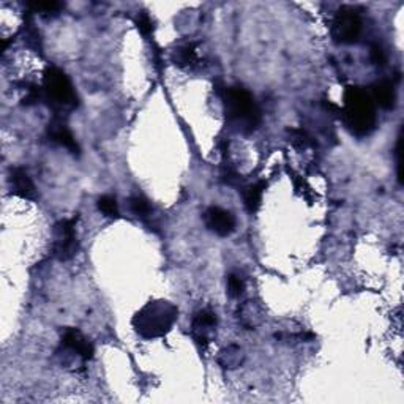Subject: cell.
Returning <instances> with one entry per match:
<instances>
[{
    "label": "cell",
    "instance_id": "cell-1",
    "mask_svg": "<svg viewBox=\"0 0 404 404\" xmlns=\"http://www.w3.org/2000/svg\"><path fill=\"white\" fill-rule=\"evenodd\" d=\"M178 317V310L167 300H152L133 317V327L140 337L153 339L171 332Z\"/></svg>",
    "mask_w": 404,
    "mask_h": 404
},
{
    "label": "cell",
    "instance_id": "cell-2",
    "mask_svg": "<svg viewBox=\"0 0 404 404\" xmlns=\"http://www.w3.org/2000/svg\"><path fill=\"white\" fill-rule=\"evenodd\" d=\"M343 119L352 135L363 137L376 128V109L368 92L362 87H348L344 92Z\"/></svg>",
    "mask_w": 404,
    "mask_h": 404
},
{
    "label": "cell",
    "instance_id": "cell-3",
    "mask_svg": "<svg viewBox=\"0 0 404 404\" xmlns=\"http://www.w3.org/2000/svg\"><path fill=\"white\" fill-rule=\"evenodd\" d=\"M224 111L239 131L253 133L261 125V109L255 98L244 87H228L223 95Z\"/></svg>",
    "mask_w": 404,
    "mask_h": 404
},
{
    "label": "cell",
    "instance_id": "cell-4",
    "mask_svg": "<svg viewBox=\"0 0 404 404\" xmlns=\"http://www.w3.org/2000/svg\"><path fill=\"white\" fill-rule=\"evenodd\" d=\"M43 87L46 96L54 109L68 111L78 106V95L74 92L70 78L56 67L46 68L43 76Z\"/></svg>",
    "mask_w": 404,
    "mask_h": 404
},
{
    "label": "cell",
    "instance_id": "cell-5",
    "mask_svg": "<svg viewBox=\"0 0 404 404\" xmlns=\"http://www.w3.org/2000/svg\"><path fill=\"white\" fill-rule=\"evenodd\" d=\"M362 16L359 13V10L354 7H349V5H344V7L339 8L335 15L333 19V27L332 33L333 38L337 43L343 44H352L355 43L357 40L360 38L362 33Z\"/></svg>",
    "mask_w": 404,
    "mask_h": 404
},
{
    "label": "cell",
    "instance_id": "cell-6",
    "mask_svg": "<svg viewBox=\"0 0 404 404\" xmlns=\"http://www.w3.org/2000/svg\"><path fill=\"white\" fill-rule=\"evenodd\" d=\"M76 220L78 218H71V220H62L56 224L54 256L62 262L70 261L78 251Z\"/></svg>",
    "mask_w": 404,
    "mask_h": 404
},
{
    "label": "cell",
    "instance_id": "cell-7",
    "mask_svg": "<svg viewBox=\"0 0 404 404\" xmlns=\"http://www.w3.org/2000/svg\"><path fill=\"white\" fill-rule=\"evenodd\" d=\"M207 228L220 237H228L235 229V218L230 212L221 209V207H209L204 215Z\"/></svg>",
    "mask_w": 404,
    "mask_h": 404
},
{
    "label": "cell",
    "instance_id": "cell-8",
    "mask_svg": "<svg viewBox=\"0 0 404 404\" xmlns=\"http://www.w3.org/2000/svg\"><path fill=\"white\" fill-rule=\"evenodd\" d=\"M218 324L217 314L210 310H202L193 317V337L199 344L207 346L210 343L212 335L215 333Z\"/></svg>",
    "mask_w": 404,
    "mask_h": 404
},
{
    "label": "cell",
    "instance_id": "cell-9",
    "mask_svg": "<svg viewBox=\"0 0 404 404\" xmlns=\"http://www.w3.org/2000/svg\"><path fill=\"white\" fill-rule=\"evenodd\" d=\"M62 344L81 357L83 360H90L94 357V346L78 328H67L62 335Z\"/></svg>",
    "mask_w": 404,
    "mask_h": 404
},
{
    "label": "cell",
    "instance_id": "cell-10",
    "mask_svg": "<svg viewBox=\"0 0 404 404\" xmlns=\"http://www.w3.org/2000/svg\"><path fill=\"white\" fill-rule=\"evenodd\" d=\"M48 133H49V137L54 142L60 144V146L68 149L71 153H79L78 142H76V140H74L73 133L68 130V126L65 124H63L62 119L56 117L53 122H49Z\"/></svg>",
    "mask_w": 404,
    "mask_h": 404
},
{
    "label": "cell",
    "instance_id": "cell-11",
    "mask_svg": "<svg viewBox=\"0 0 404 404\" xmlns=\"http://www.w3.org/2000/svg\"><path fill=\"white\" fill-rule=\"evenodd\" d=\"M10 185H11V190H13V193L16 196H19V198H24V199L35 198V194H37L35 185H33L32 178L28 177V174L22 169V167H15V169H11Z\"/></svg>",
    "mask_w": 404,
    "mask_h": 404
},
{
    "label": "cell",
    "instance_id": "cell-12",
    "mask_svg": "<svg viewBox=\"0 0 404 404\" xmlns=\"http://www.w3.org/2000/svg\"><path fill=\"white\" fill-rule=\"evenodd\" d=\"M371 96L373 103H376L382 109H394L396 101V92L394 84L390 81H378L371 85Z\"/></svg>",
    "mask_w": 404,
    "mask_h": 404
},
{
    "label": "cell",
    "instance_id": "cell-13",
    "mask_svg": "<svg viewBox=\"0 0 404 404\" xmlns=\"http://www.w3.org/2000/svg\"><path fill=\"white\" fill-rule=\"evenodd\" d=\"M265 187H267V183L265 182H258V183L248 185V187L244 190V201H245V207L248 209V212L255 213L259 210Z\"/></svg>",
    "mask_w": 404,
    "mask_h": 404
},
{
    "label": "cell",
    "instance_id": "cell-14",
    "mask_svg": "<svg viewBox=\"0 0 404 404\" xmlns=\"http://www.w3.org/2000/svg\"><path fill=\"white\" fill-rule=\"evenodd\" d=\"M172 60L176 62V65H180V67L193 65V63L198 60V54H196L194 44H187V46H182V48H178L174 53Z\"/></svg>",
    "mask_w": 404,
    "mask_h": 404
},
{
    "label": "cell",
    "instance_id": "cell-15",
    "mask_svg": "<svg viewBox=\"0 0 404 404\" xmlns=\"http://www.w3.org/2000/svg\"><path fill=\"white\" fill-rule=\"evenodd\" d=\"M96 205H98V210H100L105 217L114 218L119 215V205L114 196H109V194L101 196V198L98 199Z\"/></svg>",
    "mask_w": 404,
    "mask_h": 404
},
{
    "label": "cell",
    "instance_id": "cell-16",
    "mask_svg": "<svg viewBox=\"0 0 404 404\" xmlns=\"http://www.w3.org/2000/svg\"><path fill=\"white\" fill-rule=\"evenodd\" d=\"M130 209L135 215L141 218H146L152 213V205H150V202L144 198V196H140V194L130 198Z\"/></svg>",
    "mask_w": 404,
    "mask_h": 404
},
{
    "label": "cell",
    "instance_id": "cell-17",
    "mask_svg": "<svg viewBox=\"0 0 404 404\" xmlns=\"http://www.w3.org/2000/svg\"><path fill=\"white\" fill-rule=\"evenodd\" d=\"M26 7L32 13H57L63 8L60 2H28Z\"/></svg>",
    "mask_w": 404,
    "mask_h": 404
},
{
    "label": "cell",
    "instance_id": "cell-18",
    "mask_svg": "<svg viewBox=\"0 0 404 404\" xmlns=\"http://www.w3.org/2000/svg\"><path fill=\"white\" fill-rule=\"evenodd\" d=\"M244 291H245L244 280H242L239 275L230 273L229 278H228V292H229V296L233 298L240 297L242 294H244Z\"/></svg>",
    "mask_w": 404,
    "mask_h": 404
},
{
    "label": "cell",
    "instance_id": "cell-19",
    "mask_svg": "<svg viewBox=\"0 0 404 404\" xmlns=\"http://www.w3.org/2000/svg\"><path fill=\"white\" fill-rule=\"evenodd\" d=\"M136 24H137V28H140L142 35L149 37L150 33L153 32V22H152V19H150V16L146 13V11H142V13L137 16Z\"/></svg>",
    "mask_w": 404,
    "mask_h": 404
},
{
    "label": "cell",
    "instance_id": "cell-20",
    "mask_svg": "<svg viewBox=\"0 0 404 404\" xmlns=\"http://www.w3.org/2000/svg\"><path fill=\"white\" fill-rule=\"evenodd\" d=\"M291 135H292V144H294V146L303 147V149L311 146V137L305 131H302V130H292Z\"/></svg>",
    "mask_w": 404,
    "mask_h": 404
},
{
    "label": "cell",
    "instance_id": "cell-21",
    "mask_svg": "<svg viewBox=\"0 0 404 404\" xmlns=\"http://www.w3.org/2000/svg\"><path fill=\"white\" fill-rule=\"evenodd\" d=\"M371 60L374 65H379V67H382L384 63H385V53L382 51V48L378 44H374L371 46Z\"/></svg>",
    "mask_w": 404,
    "mask_h": 404
}]
</instances>
